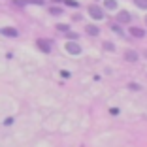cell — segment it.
Listing matches in <instances>:
<instances>
[{"label":"cell","mask_w":147,"mask_h":147,"mask_svg":"<svg viewBox=\"0 0 147 147\" xmlns=\"http://www.w3.org/2000/svg\"><path fill=\"white\" fill-rule=\"evenodd\" d=\"M49 13H51V15H61L62 9H61V8H57V6H51V8H49Z\"/></svg>","instance_id":"obj_10"},{"label":"cell","mask_w":147,"mask_h":147,"mask_svg":"<svg viewBox=\"0 0 147 147\" xmlns=\"http://www.w3.org/2000/svg\"><path fill=\"white\" fill-rule=\"evenodd\" d=\"M125 61L136 62V61H138V53H136L134 49H126V51H125Z\"/></svg>","instance_id":"obj_6"},{"label":"cell","mask_w":147,"mask_h":147,"mask_svg":"<svg viewBox=\"0 0 147 147\" xmlns=\"http://www.w3.org/2000/svg\"><path fill=\"white\" fill-rule=\"evenodd\" d=\"M0 34H4V36H9V38H17L19 32L13 28V26H4V28H0Z\"/></svg>","instance_id":"obj_3"},{"label":"cell","mask_w":147,"mask_h":147,"mask_svg":"<svg viewBox=\"0 0 147 147\" xmlns=\"http://www.w3.org/2000/svg\"><path fill=\"white\" fill-rule=\"evenodd\" d=\"M134 2H136V6H138V8L147 9V0H134Z\"/></svg>","instance_id":"obj_12"},{"label":"cell","mask_w":147,"mask_h":147,"mask_svg":"<svg viewBox=\"0 0 147 147\" xmlns=\"http://www.w3.org/2000/svg\"><path fill=\"white\" fill-rule=\"evenodd\" d=\"M89 15H91L92 19H98V21L106 17V15H104V9L100 8V6H96V4H91V6H89Z\"/></svg>","instance_id":"obj_1"},{"label":"cell","mask_w":147,"mask_h":147,"mask_svg":"<svg viewBox=\"0 0 147 147\" xmlns=\"http://www.w3.org/2000/svg\"><path fill=\"white\" fill-rule=\"evenodd\" d=\"M145 23H147V17H145Z\"/></svg>","instance_id":"obj_20"},{"label":"cell","mask_w":147,"mask_h":147,"mask_svg":"<svg viewBox=\"0 0 147 147\" xmlns=\"http://www.w3.org/2000/svg\"><path fill=\"white\" fill-rule=\"evenodd\" d=\"M68 38L76 42V40H78V34H76V32H68Z\"/></svg>","instance_id":"obj_17"},{"label":"cell","mask_w":147,"mask_h":147,"mask_svg":"<svg viewBox=\"0 0 147 147\" xmlns=\"http://www.w3.org/2000/svg\"><path fill=\"white\" fill-rule=\"evenodd\" d=\"M53 2H64V0H53Z\"/></svg>","instance_id":"obj_19"},{"label":"cell","mask_w":147,"mask_h":147,"mask_svg":"<svg viewBox=\"0 0 147 147\" xmlns=\"http://www.w3.org/2000/svg\"><path fill=\"white\" fill-rule=\"evenodd\" d=\"M57 30H61V32H68V30H70V26H68V25H57Z\"/></svg>","instance_id":"obj_13"},{"label":"cell","mask_w":147,"mask_h":147,"mask_svg":"<svg viewBox=\"0 0 147 147\" xmlns=\"http://www.w3.org/2000/svg\"><path fill=\"white\" fill-rule=\"evenodd\" d=\"M64 4H68V6H72V8H78V2H76V0H64Z\"/></svg>","instance_id":"obj_15"},{"label":"cell","mask_w":147,"mask_h":147,"mask_svg":"<svg viewBox=\"0 0 147 147\" xmlns=\"http://www.w3.org/2000/svg\"><path fill=\"white\" fill-rule=\"evenodd\" d=\"M85 30H87V34H89V36H98L100 34V28L96 25H87Z\"/></svg>","instance_id":"obj_8"},{"label":"cell","mask_w":147,"mask_h":147,"mask_svg":"<svg viewBox=\"0 0 147 147\" xmlns=\"http://www.w3.org/2000/svg\"><path fill=\"white\" fill-rule=\"evenodd\" d=\"M130 19H132V15L126 9H121V11L117 13V21L119 23H130Z\"/></svg>","instance_id":"obj_4"},{"label":"cell","mask_w":147,"mask_h":147,"mask_svg":"<svg viewBox=\"0 0 147 147\" xmlns=\"http://www.w3.org/2000/svg\"><path fill=\"white\" fill-rule=\"evenodd\" d=\"M102 45H104V49H106V51H115V45H113L111 42H104Z\"/></svg>","instance_id":"obj_11"},{"label":"cell","mask_w":147,"mask_h":147,"mask_svg":"<svg viewBox=\"0 0 147 147\" xmlns=\"http://www.w3.org/2000/svg\"><path fill=\"white\" fill-rule=\"evenodd\" d=\"M61 76H62V78H64V79H68L70 76H72V74H70V72H66V70H62V72H61Z\"/></svg>","instance_id":"obj_18"},{"label":"cell","mask_w":147,"mask_h":147,"mask_svg":"<svg viewBox=\"0 0 147 147\" xmlns=\"http://www.w3.org/2000/svg\"><path fill=\"white\" fill-rule=\"evenodd\" d=\"M111 30H115L117 34H123V30H121V26H119V25H113V23H111Z\"/></svg>","instance_id":"obj_16"},{"label":"cell","mask_w":147,"mask_h":147,"mask_svg":"<svg viewBox=\"0 0 147 147\" xmlns=\"http://www.w3.org/2000/svg\"><path fill=\"white\" fill-rule=\"evenodd\" d=\"M104 6H106V9H117V0H106Z\"/></svg>","instance_id":"obj_9"},{"label":"cell","mask_w":147,"mask_h":147,"mask_svg":"<svg viewBox=\"0 0 147 147\" xmlns=\"http://www.w3.org/2000/svg\"><path fill=\"white\" fill-rule=\"evenodd\" d=\"M64 47H66V51H68L70 55H81V51H83L81 45H79L78 42H74V40H72V42H66Z\"/></svg>","instance_id":"obj_2"},{"label":"cell","mask_w":147,"mask_h":147,"mask_svg":"<svg viewBox=\"0 0 147 147\" xmlns=\"http://www.w3.org/2000/svg\"><path fill=\"white\" fill-rule=\"evenodd\" d=\"M36 45H38V49H40V51H43V53H49V51H51V43H49L47 40H38V42H36Z\"/></svg>","instance_id":"obj_5"},{"label":"cell","mask_w":147,"mask_h":147,"mask_svg":"<svg viewBox=\"0 0 147 147\" xmlns=\"http://www.w3.org/2000/svg\"><path fill=\"white\" fill-rule=\"evenodd\" d=\"M128 89H132V91H140L142 87H140L138 83H128Z\"/></svg>","instance_id":"obj_14"},{"label":"cell","mask_w":147,"mask_h":147,"mask_svg":"<svg viewBox=\"0 0 147 147\" xmlns=\"http://www.w3.org/2000/svg\"><path fill=\"white\" fill-rule=\"evenodd\" d=\"M128 32H130L132 36H134V38H143V36H145V30H142L140 26H130Z\"/></svg>","instance_id":"obj_7"}]
</instances>
